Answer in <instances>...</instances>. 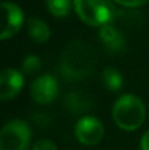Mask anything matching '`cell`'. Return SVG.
Returning <instances> with one entry per match:
<instances>
[{
	"label": "cell",
	"mask_w": 149,
	"mask_h": 150,
	"mask_svg": "<svg viewBox=\"0 0 149 150\" xmlns=\"http://www.w3.org/2000/svg\"><path fill=\"white\" fill-rule=\"evenodd\" d=\"M95 69V51L83 41L69 42L60 55V70L64 77L82 80Z\"/></svg>",
	"instance_id": "cell-1"
},
{
	"label": "cell",
	"mask_w": 149,
	"mask_h": 150,
	"mask_svg": "<svg viewBox=\"0 0 149 150\" xmlns=\"http://www.w3.org/2000/svg\"><path fill=\"white\" fill-rule=\"evenodd\" d=\"M146 117V109L142 99L135 95H123L115 100L113 106V120L114 122L126 131L138 130Z\"/></svg>",
	"instance_id": "cell-2"
},
{
	"label": "cell",
	"mask_w": 149,
	"mask_h": 150,
	"mask_svg": "<svg viewBox=\"0 0 149 150\" xmlns=\"http://www.w3.org/2000/svg\"><path fill=\"white\" fill-rule=\"evenodd\" d=\"M73 9L79 19L89 26H104L111 23L115 9L111 0H73Z\"/></svg>",
	"instance_id": "cell-3"
},
{
	"label": "cell",
	"mask_w": 149,
	"mask_h": 150,
	"mask_svg": "<svg viewBox=\"0 0 149 150\" xmlns=\"http://www.w3.org/2000/svg\"><path fill=\"white\" fill-rule=\"evenodd\" d=\"M31 143V130L21 120L9 121L0 133V150H26Z\"/></svg>",
	"instance_id": "cell-4"
},
{
	"label": "cell",
	"mask_w": 149,
	"mask_h": 150,
	"mask_svg": "<svg viewBox=\"0 0 149 150\" xmlns=\"http://www.w3.org/2000/svg\"><path fill=\"white\" fill-rule=\"evenodd\" d=\"M76 139L83 146H95L104 137V125L95 117H82L75 128Z\"/></svg>",
	"instance_id": "cell-5"
},
{
	"label": "cell",
	"mask_w": 149,
	"mask_h": 150,
	"mask_svg": "<svg viewBox=\"0 0 149 150\" xmlns=\"http://www.w3.org/2000/svg\"><path fill=\"white\" fill-rule=\"evenodd\" d=\"M58 83L51 74H43L31 83V98L40 105H48L56 99Z\"/></svg>",
	"instance_id": "cell-6"
},
{
	"label": "cell",
	"mask_w": 149,
	"mask_h": 150,
	"mask_svg": "<svg viewBox=\"0 0 149 150\" xmlns=\"http://www.w3.org/2000/svg\"><path fill=\"white\" fill-rule=\"evenodd\" d=\"M1 10L4 13V26L1 29L0 38L7 40L19 32V29L24 23V13L18 4L10 3V1H3Z\"/></svg>",
	"instance_id": "cell-7"
},
{
	"label": "cell",
	"mask_w": 149,
	"mask_h": 150,
	"mask_svg": "<svg viewBox=\"0 0 149 150\" xmlns=\"http://www.w3.org/2000/svg\"><path fill=\"white\" fill-rule=\"evenodd\" d=\"M24 86V77L21 71L15 69H4L0 76V99H13Z\"/></svg>",
	"instance_id": "cell-8"
},
{
	"label": "cell",
	"mask_w": 149,
	"mask_h": 150,
	"mask_svg": "<svg viewBox=\"0 0 149 150\" xmlns=\"http://www.w3.org/2000/svg\"><path fill=\"white\" fill-rule=\"evenodd\" d=\"M99 40L111 52H120L124 50V45H126L124 35L111 23L99 28Z\"/></svg>",
	"instance_id": "cell-9"
},
{
	"label": "cell",
	"mask_w": 149,
	"mask_h": 150,
	"mask_svg": "<svg viewBox=\"0 0 149 150\" xmlns=\"http://www.w3.org/2000/svg\"><path fill=\"white\" fill-rule=\"evenodd\" d=\"M64 106L67 111H70L73 115L85 114L91 109L92 100L83 92H70L64 98Z\"/></svg>",
	"instance_id": "cell-10"
},
{
	"label": "cell",
	"mask_w": 149,
	"mask_h": 150,
	"mask_svg": "<svg viewBox=\"0 0 149 150\" xmlns=\"http://www.w3.org/2000/svg\"><path fill=\"white\" fill-rule=\"evenodd\" d=\"M26 29H28V35L31 37V40L35 41L37 44H44L46 41H48L50 28L43 19L31 18L26 23Z\"/></svg>",
	"instance_id": "cell-11"
},
{
	"label": "cell",
	"mask_w": 149,
	"mask_h": 150,
	"mask_svg": "<svg viewBox=\"0 0 149 150\" xmlns=\"http://www.w3.org/2000/svg\"><path fill=\"white\" fill-rule=\"evenodd\" d=\"M102 83L110 92H118L123 88V76L115 67H107L102 70Z\"/></svg>",
	"instance_id": "cell-12"
},
{
	"label": "cell",
	"mask_w": 149,
	"mask_h": 150,
	"mask_svg": "<svg viewBox=\"0 0 149 150\" xmlns=\"http://www.w3.org/2000/svg\"><path fill=\"white\" fill-rule=\"evenodd\" d=\"M72 0H47V9L56 18H64L72 10Z\"/></svg>",
	"instance_id": "cell-13"
},
{
	"label": "cell",
	"mask_w": 149,
	"mask_h": 150,
	"mask_svg": "<svg viewBox=\"0 0 149 150\" xmlns=\"http://www.w3.org/2000/svg\"><path fill=\"white\" fill-rule=\"evenodd\" d=\"M40 69H41V60L37 55L29 54L28 57L24 58V61H22V71L25 74H34V73L40 71Z\"/></svg>",
	"instance_id": "cell-14"
},
{
	"label": "cell",
	"mask_w": 149,
	"mask_h": 150,
	"mask_svg": "<svg viewBox=\"0 0 149 150\" xmlns=\"http://www.w3.org/2000/svg\"><path fill=\"white\" fill-rule=\"evenodd\" d=\"M32 150H57V147L50 139H40L32 146Z\"/></svg>",
	"instance_id": "cell-15"
},
{
	"label": "cell",
	"mask_w": 149,
	"mask_h": 150,
	"mask_svg": "<svg viewBox=\"0 0 149 150\" xmlns=\"http://www.w3.org/2000/svg\"><path fill=\"white\" fill-rule=\"evenodd\" d=\"M114 1L126 7H139V6L146 4L149 0H114Z\"/></svg>",
	"instance_id": "cell-16"
},
{
	"label": "cell",
	"mask_w": 149,
	"mask_h": 150,
	"mask_svg": "<svg viewBox=\"0 0 149 150\" xmlns=\"http://www.w3.org/2000/svg\"><path fill=\"white\" fill-rule=\"evenodd\" d=\"M140 149L142 150H149V130L142 136V140H140Z\"/></svg>",
	"instance_id": "cell-17"
}]
</instances>
